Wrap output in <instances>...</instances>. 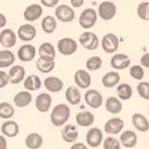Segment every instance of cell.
<instances>
[{"mask_svg":"<svg viewBox=\"0 0 149 149\" xmlns=\"http://www.w3.org/2000/svg\"><path fill=\"white\" fill-rule=\"evenodd\" d=\"M71 114V110H70V106L66 104H58L55 108L52 109L51 116H50V120H51V124L56 128L59 126H65L67 124Z\"/></svg>","mask_w":149,"mask_h":149,"instance_id":"cell-1","label":"cell"},{"mask_svg":"<svg viewBox=\"0 0 149 149\" xmlns=\"http://www.w3.org/2000/svg\"><path fill=\"white\" fill-rule=\"evenodd\" d=\"M56 49H58L59 54L61 55H73L75 54L77 50H78V45L73 38H62L58 40V45H56Z\"/></svg>","mask_w":149,"mask_h":149,"instance_id":"cell-2","label":"cell"},{"mask_svg":"<svg viewBox=\"0 0 149 149\" xmlns=\"http://www.w3.org/2000/svg\"><path fill=\"white\" fill-rule=\"evenodd\" d=\"M74 7H70L66 4H59L55 7V16L61 23H70L75 19V12L73 10Z\"/></svg>","mask_w":149,"mask_h":149,"instance_id":"cell-3","label":"cell"},{"mask_svg":"<svg viewBox=\"0 0 149 149\" xmlns=\"http://www.w3.org/2000/svg\"><path fill=\"white\" fill-rule=\"evenodd\" d=\"M79 45L82 46L85 50H89V51L97 50L98 46H100V39H98V36L94 34V32L86 31V32H83V34H81Z\"/></svg>","mask_w":149,"mask_h":149,"instance_id":"cell-4","label":"cell"},{"mask_svg":"<svg viewBox=\"0 0 149 149\" xmlns=\"http://www.w3.org/2000/svg\"><path fill=\"white\" fill-rule=\"evenodd\" d=\"M118 47H120V39L117 38V35L111 34H105L102 38V50L106 54H114L117 52Z\"/></svg>","mask_w":149,"mask_h":149,"instance_id":"cell-5","label":"cell"},{"mask_svg":"<svg viewBox=\"0 0 149 149\" xmlns=\"http://www.w3.org/2000/svg\"><path fill=\"white\" fill-rule=\"evenodd\" d=\"M117 14V7L113 1H102L98 6V15L102 20H111Z\"/></svg>","mask_w":149,"mask_h":149,"instance_id":"cell-6","label":"cell"},{"mask_svg":"<svg viewBox=\"0 0 149 149\" xmlns=\"http://www.w3.org/2000/svg\"><path fill=\"white\" fill-rule=\"evenodd\" d=\"M98 16H100V15H98L93 8H86L79 16V26L82 28H85V30H89V28H91L97 23Z\"/></svg>","mask_w":149,"mask_h":149,"instance_id":"cell-7","label":"cell"},{"mask_svg":"<svg viewBox=\"0 0 149 149\" xmlns=\"http://www.w3.org/2000/svg\"><path fill=\"white\" fill-rule=\"evenodd\" d=\"M83 98H85L86 105L90 106L91 109H100L102 106V102H104L101 93L98 90H95V89H87Z\"/></svg>","mask_w":149,"mask_h":149,"instance_id":"cell-8","label":"cell"},{"mask_svg":"<svg viewBox=\"0 0 149 149\" xmlns=\"http://www.w3.org/2000/svg\"><path fill=\"white\" fill-rule=\"evenodd\" d=\"M86 142L90 148H98L104 142V134L100 128H91L86 133Z\"/></svg>","mask_w":149,"mask_h":149,"instance_id":"cell-9","label":"cell"},{"mask_svg":"<svg viewBox=\"0 0 149 149\" xmlns=\"http://www.w3.org/2000/svg\"><path fill=\"white\" fill-rule=\"evenodd\" d=\"M74 82L79 89L87 90L91 85V77L89 74V70H77L75 74H74Z\"/></svg>","mask_w":149,"mask_h":149,"instance_id":"cell-10","label":"cell"},{"mask_svg":"<svg viewBox=\"0 0 149 149\" xmlns=\"http://www.w3.org/2000/svg\"><path fill=\"white\" fill-rule=\"evenodd\" d=\"M16 34L11 28H3L0 32V45L4 49H11L16 45Z\"/></svg>","mask_w":149,"mask_h":149,"instance_id":"cell-11","label":"cell"},{"mask_svg":"<svg viewBox=\"0 0 149 149\" xmlns=\"http://www.w3.org/2000/svg\"><path fill=\"white\" fill-rule=\"evenodd\" d=\"M110 66L116 70H125L132 66V61L126 54H116L110 59Z\"/></svg>","mask_w":149,"mask_h":149,"instance_id":"cell-12","label":"cell"},{"mask_svg":"<svg viewBox=\"0 0 149 149\" xmlns=\"http://www.w3.org/2000/svg\"><path fill=\"white\" fill-rule=\"evenodd\" d=\"M17 38L23 42H31L36 38V28L32 24H22L17 30Z\"/></svg>","mask_w":149,"mask_h":149,"instance_id":"cell-13","label":"cell"},{"mask_svg":"<svg viewBox=\"0 0 149 149\" xmlns=\"http://www.w3.org/2000/svg\"><path fill=\"white\" fill-rule=\"evenodd\" d=\"M122 129H124V120L118 117L108 120L104 126V130L108 134H118V133H121Z\"/></svg>","mask_w":149,"mask_h":149,"instance_id":"cell-14","label":"cell"},{"mask_svg":"<svg viewBox=\"0 0 149 149\" xmlns=\"http://www.w3.org/2000/svg\"><path fill=\"white\" fill-rule=\"evenodd\" d=\"M51 104H52V98L49 93H40L35 100V106L40 113H47L49 109L51 108Z\"/></svg>","mask_w":149,"mask_h":149,"instance_id":"cell-15","label":"cell"},{"mask_svg":"<svg viewBox=\"0 0 149 149\" xmlns=\"http://www.w3.org/2000/svg\"><path fill=\"white\" fill-rule=\"evenodd\" d=\"M36 55V49L32 45H23L17 50V58L22 62H31Z\"/></svg>","mask_w":149,"mask_h":149,"instance_id":"cell-16","label":"cell"},{"mask_svg":"<svg viewBox=\"0 0 149 149\" xmlns=\"http://www.w3.org/2000/svg\"><path fill=\"white\" fill-rule=\"evenodd\" d=\"M43 86L47 89V91L50 93H59L65 87V83L61 78L58 77H47L45 81H43Z\"/></svg>","mask_w":149,"mask_h":149,"instance_id":"cell-17","label":"cell"},{"mask_svg":"<svg viewBox=\"0 0 149 149\" xmlns=\"http://www.w3.org/2000/svg\"><path fill=\"white\" fill-rule=\"evenodd\" d=\"M78 129H77L75 125L73 124H66L62 128V139L65 140V142H69V144H74V142L78 140Z\"/></svg>","mask_w":149,"mask_h":149,"instance_id":"cell-18","label":"cell"},{"mask_svg":"<svg viewBox=\"0 0 149 149\" xmlns=\"http://www.w3.org/2000/svg\"><path fill=\"white\" fill-rule=\"evenodd\" d=\"M42 14H43V8L40 4H30L24 10L23 16L27 22H35L42 16Z\"/></svg>","mask_w":149,"mask_h":149,"instance_id":"cell-19","label":"cell"},{"mask_svg":"<svg viewBox=\"0 0 149 149\" xmlns=\"http://www.w3.org/2000/svg\"><path fill=\"white\" fill-rule=\"evenodd\" d=\"M75 121L81 128H89L94 122V114L89 110H82L78 111L75 116Z\"/></svg>","mask_w":149,"mask_h":149,"instance_id":"cell-20","label":"cell"},{"mask_svg":"<svg viewBox=\"0 0 149 149\" xmlns=\"http://www.w3.org/2000/svg\"><path fill=\"white\" fill-rule=\"evenodd\" d=\"M32 101V95L30 93V90H23L19 91L14 95V105L16 108H26L31 104Z\"/></svg>","mask_w":149,"mask_h":149,"instance_id":"cell-21","label":"cell"},{"mask_svg":"<svg viewBox=\"0 0 149 149\" xmlns=\"http://www.w3.org/2000/svg\"><path fill=\"white\" fill-rule=\"evenodd\" d=\"M8 74H10V81L12 85H17L20 82H24L26 79V70L23 66H11Z\"/></svg>","mask_w":149,"mask_h":149,"instance_id":"cell-22","label":"cell"},{"mask_svg":"<svg viewBox=\"0 0 149 149\" xmlns=\"http://www.w3.org/2000/svg\"><path fill=\"white\" fill-rule=\"evenodd\" d=\"M19 124L16 121L8 120V121L1 124V134H4L6 137H16L19 134Z\"/></svg>","mask_w":149,"mask_h":149,"instance_id":"cell-23","label":"cell"},{"mask_svg":"<svg viewBox=\"0 0 149 149\" xmlns=\"http://www.w3.org/2000/svg\"><path fill=\"white\" fill-rule=\"evenodd\" d=\"M120 81H121V77L117 71H109L102 77V86L106 89H111V87L118 86L121 83Z\"/></svg>","mask_w":149,"mask_h":149,"instance_id":"cell-24","label":"cell"},{"mask_svg":"<svg viewBox=\"0 0 149 149\" xmlns=\"http://www.w3.org/2000/svg\"><path fill=\"white\" fill-rule=\"evenodd\" d=\"M56 56V50L55 47L51 45V43H42L40 47H39V58L47 59V61H55Z\"/></svg>","mask_w":149,"mask_h":149,"instance_id":"cell-25","label":"cell"},{"mask_svg":"<svg viewBox=\"0 0 149 149\" xmlns=\"http://www.w3.org/2000/svg\"><path fill=\"white\" fill-rule=\"evenodd\" d=\"M137 134H136L133 130H124V132L121 133V136H120V141H121V144L125 146V148H134L136 145H137Z\"/></svg>","mask_w":149,"mask_h":149,"instance_id":"cell-26","label":"cell"},{"mask_svg":"<svg viewBox=\"0 0 149 149\" xmlns=\"http://www.w3.org/2000/svg\"><path fill=\"white\" fill-rule=\"evenodd\" d=\"M122 100L116 97H108L105 101V109L110 113V114H118L122 110Z\"/></svg>","mask_w":149,"mask_h":149,"instance_id":"cell-27","label":"cell"},{"mask_svg":"<svg viewBox=\"0 0 149 149\" xmlns=\"http://www.w3.org/2000/svg\"><path fill=\"white\" fill-rule=\"evenodd\" d=\"M132 124L140 132H148L149 130V121L146 120L145 116L141 114V113H134L132 116Z\"/></svg>","mask_w":149,"mask_h":149,"instance_id":"cell-28","label":"cell"},{"mask_svg":"<svg viewBox=\"0 0 149 149\" xmlns=\"http://www.w3.org/2000/svg\"><path fill=\"white\" fill-rule=\"evenodd\" d=\"M65 98L70 105H78L81 102V90L78 86H69L65 91Z\"/></svg>","mask_w":149,"mask_h":149,"instance_id":"cell-29","label":"cell"},{"mask_svg":"<svg viewBox=\"0 0 149 149\" xmlns=\"http://www.w3.org/2000/svg\"><path fill=\"white\" fill-rule=\"evenodd\" d=\"M24 144L28 149H39L43 145V137L39 133H30L24 139Z\"/></svg>","mask_w":149,"mask_h":149,"instance_id":"cell-30","label":"cell"},{"mask_svg":"<svg viewBox=\"0 0 149 149\" xmlns=\"http://www.w3.org/2000/svg\"><path fill=\"white\" fill-rule=\"evenodd\" d=\"M58 19L56 16H45L43 20H42V30L46 32V34H54V31L56 30V26H58Z\"/></svg>","mask_w":149,"mask_h":149,"instance_id":"cell-31","label":"cell"},{"mask_svg":"<svg viewBox=\"0 0 149 149\" xmlns=\"http://www.w3.org/2000/svg\"><path fill=\"white\" fill-rule=\"evenodd\" d=\"M23 86H24L26 90H30V91H34V90H38L42 87V81L38 75H35V74H31V75H28L27 78L24 79L23 82Z\"/></svg>","mask_w":149,"mask_h":149,"instance_id":"cell-32","label":"cell"},{"mask_svg":"<svg viewBox=\"0 0 149 149\" xmlns=\"http://www.w3.org/2000/svg\"><path fill=\"white\" fill-rule=\"evenodd\" d=\"M132 94H133V89L132 86L126 82H122L120 83L117 86V97L122 101H128L132 98Z\"/></svg>","mask_w":149,"mask_h":149,"instance_id":"cell-33","label":"cell"},{"mask_svg":"<svg viewBox=\"0 0 149 149\" xmlns=\"http://www.w3.org/2000/svg\"><path fill=\"white\" fill-rule=\"evenodd\" d=\"M15 62V54L10 50H1L0 51V67H11Z\"/></svg>","mask_w":149,"mask_h":149,"instance_id":"cell-34","label":"cell"},{"mask_svg":"<svg viewBox=\"0 0 149 149\" xmlns=\"http://www.w3.org/2000/svg\"><path fill=\"white\" fill-rule=\"evenodd\" d=\"M36 69L43 74H47V73H51L52 70L55 69V61H47V59H43V58H39L36 61Z\"/></svg>","mask_w":149,"mask_h":149,"instance_id":"cell-35","label":"cell"},{"mask_svg":"<svg viewBox=\"0 0 149 149\" xmlns=\"http://www.w3.org/2000/svg\"><path fill=\"white\" fill-rule=\"evenodd\" d=\"M15 114V108L8 102H1L0 104V117L3 120H10Z\"/></svg>","mask_w":149,"mask_h":149,"instance_id":"cell-36","label":"cell"},{"mask_svg":"<svg viewBox=\"0 0 149 149\" xmlns=\"http://www.w3.org/2000/svg\"><path fill=\"white\" fill-rule=\"evenodd\" d=\"M102 67V58L101 56H90L86 61V69L89 71H97Z\"/></svg>","mask_w":149,"mask_h":149,"instance_id":"cell-37","label":"cell"},{"mask_svg":"<svg viewBox=\"0 0 149 149\" xmlns=\"http://www.w3.org/2000/svg\"><path fill=\"white\" fill-rule=\"evenodd\" d=\"M137 16L144 22H149V1H142L137 7Z\"/></svg>","mask_w":149,"mask_h":149,"instance_id":"cell-38","label":"cell"},{"mask_svg":"<svg viewBox=\"0 0 149 149\" xmlns=\"http://www.w3.org/2000/svg\"><path fill=\"white\" fill-rule=\"evenodd\" d=\"M121 141L117 139H114L113 136H109V137H106V139L104 140V142H102V146H104V149H120L121 148Z\"/></svg>","mask_w":149,"mask_h":149,"instance_id":"cell-39","label":"cell"},{"mask_svg":"<svg viewBox=\"0 0 149 149\" xmlns=\"http://www.w3.org/2000/svg\"><path fill=\"white\" fill-rule=\"evenodd\" d=\"M129 74H130V77H132L133 79L141 81L144 78V66L142 65H140V66L139 65H133L129 69Z\"/></svg>","mask_w":149,"mask_h":149,"instance_id":"cell-40","label":"cell"},{"mask_svg":"<svg viewBox=\"0 0 149 149\" xmlns=\"http://www.w3.org/2000/svg\"><path fill=\"white\" fill-rule=\"evenodd\" d=\"M137 93L142 100H149V82H140L137 85Z\"/></svg>","mask_w":149,"mask_h":149,"instance_id":"cell-41","label":"cell"},{"mask_svg":"<svg viewBox=\"0 0 149 149\" xmlns=\"http://www.w3.org/2000/svg\"><path fill=\"white\" fill-rule=\"evenodd\" d=\"M8 83H11L10 74H7L6 71L1 70V71H0V87H6Z\"/></svg>","mask_w":149,"mask_h":149,"instance_id":"cell-42","label":"cell"},{"mask_svg":"<svg viewBox=\"0 0 149 149\" xmlns=\"http://www.w3.org/2000/svg\"><path fill=\"white\" fill-rule=\"evenodd\" d=\"M40 4L43 7H47V8H52V7H56L59 4V0H40Z\"/></svg>","mask_w":149,"mask_h":149,"instance_id":"cell-43","label":"cell"},{"mask_svg":"<svg viewBox=\"0 0 149 149\" xmlns=\"http://www.w3.org/2000/svg\"><path fill=\"white\" fill-rule=\"evenodd\" d=\"M140 63H141L142 66L145 67H149V52H146V54H144V55L141 56V59H140Z\"/></svg>","mask_w":149,"mask_h":149,"instance_id":"cell-44","label":"cell"},{"mask_svg":"<svg viewBox=\"0 0 149 149\" xmlns=\"http://www.w3.org/2000/svg\"><path fill=\"white\" fill-rule=\"evenodd\" d=\"M83 3H85V0H70L71 7H74V8H79L81 6H83Z\"/></svg>","mask_w":149,"mask_h":149,"instance_id":"cell-45","label":"cell"},{"mask_svg":"<svg viewBox=\"0 0 149 149\" xmlns=\"http://www.w3.org/2000/svg\"><path fill=\"white\" fill-rule=\"evenodd\" d=\"M70 149H89L83 142H74L73 145H71V148Z\"/></svg>","mask_w":149,"mask_h":149,"instance_id":"cell-46","label":"cell"},{"mask_svg":"<svg viewBox=\"0 0 149 149\" xmlns=\"http://www.w3.org/2000/svg\"><path fill=\"white\" fill-rule=\"evenodd\" d=\"M6 136L1 134V137H0V144H1V146H0V149H7V141H6V139H4Z\"/></svg>","mask_w":149,"mask_h":149,"instance_id":"cell-47","label":"cell"},{"mask_svg":"<svg viewBox=\"0 0 149 149\" xmlns=\"http://www.w3.org/2000/svg\"><path fill=\"white\" fill-rule=\"evenodd\" d=\"M0 19H1V23H0V26H1V28H4V26L7 24V19L4 17V15H3V14L0 15Z\"/></svg>","mask_w":149,"mask_h":149,"instance_id":"cell-48","label":"cell"},{"mask_svg":"<svg viewBox=\"0 0 149 149\" xmlns=\"http://www.w3.org/2000/svg\"><path fill=\"white\" fill-rule=\"evenodd\" d=\"M148 113H149V106H148Z\"/></svg>","mask_w":149,"mask_h":149,"instance_id":"cell-49","label":"cell"},{"mask_svg":"<svg viewBox=\"0 0 149 149\" xmlns=\"http://www.w3.org/2000/svg\"><path fill=\"white\" fill-rule=\"evenodd\" d=\"M148 141H149V137H148Z\"/></svg>","mask_w":149,"mask_h":149,"instance_id":"cell-50","label":"cell"}]
</instances>
